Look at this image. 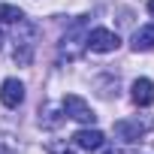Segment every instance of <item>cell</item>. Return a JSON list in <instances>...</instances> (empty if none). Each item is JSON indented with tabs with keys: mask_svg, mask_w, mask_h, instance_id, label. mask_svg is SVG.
<instances>
[{
	"mask_svg": "<svg viewBox=\"0 0 154 154\" xmlns=\"http://www.w3.org/2000/svg\"><path fill=\"white\" fill-rule=\"evenodd\" d=\"M121 45V36L115 30H106V27H94L91 33H85V48L88 51H97V54H106V51H115Z\"/></svg>",
	"mask_w": 154,
	"mask_h": 154,
	"instance_id": "6da1fadb",
	"label": "cell"
},
{
	"mask_svg": "<svg viewBox=\"0 0 154 154\" xmlns=\"http://www.w3.org/2000/svg\"><path fill=\"white\" fill-rule=\"evenodd\" d=\"M63 112H66V118H72V121H79V124H94L97 121V115H94V109L79 97V94H66L63 97Z\"/></svg>",
	"mask_w": 154,
	"mask_h": 154,
	"instance_id": "7a4b0ae2",
	"label": "cell"
},
{
	"mask_svg": "<svg viewBox=\"0 0 154 154\" xmlns=\"http://www.w3.org/2000/svg\"><path fill=\"white\" fill-rule=\"evenodd\" d=\"M154 127V121L148 118V121H115V136L121 139V142H139L148 130Z\"/></svg>",
	"mask_w": 154,
	"mask_h": 154,
	"instance_id": "3957f363",
	"label": "cell"
},
{
	"mask_svg": "<svg viewBox=\"0 0 154 154\" xmlns=\"http://www.w3.org/2000/svg\"><path fill=\"white\" fill-rule=\"evenodd\" d=\"M103 142H106V136L100 130H94V127H85V130H75L72 133V145L75 148H85V151H100Z\"/></svg>",
	"mask_w": 154,
	"mask_h": 154,
	"instance_id": "277c9868",
	"label": "cell"
},
{
	"mask_svg": "<svg viewBox=\"0 0 154 154\" xmlns=\"http://www.w3.org/2000/svg\"><path fill=\"white\" fill-rule=\"evenodd\" d=\"M0 100H3L6 109H18L24 103V85L18 79H6L3 85H0Z\"/></svg>",
	"mask_w": 154,
	"mask_h": 154,
	"instance_id": "5b68a950",
	"label": "cell"
},
{
	"mask_svg": "<svg viewBox=\"0 0 154 154\" xmlns=\"http://www.w3.org/2000/svg\"><path fill=\"white\" fill-rule=\"evenodd\" d=\"M133 103L136 106H151L154 103V82L151 79H136L133 82Z\"/></svg>",
	"mask_w": 154,
	"mask_h": 154,
	"instance_id": "8992f818",
	"label": "cell"
},
{
	"mask_svg": "<svg viewBox=\"0 0 154 154\" xmlns=\"http://www.w3.org/2000/svg\"><path fill=\"white\" fill-rule=\"evenodd\" d=\"M154 48V24H145L133 33V51H148Z\"/></svg>",
	"mask_w": 154,
	"mask_h": 154,
	"instance_id": "52a82bcc",
	"label": "cell"
},
{
	"mask_svg": "<svg viewBox=\"0 0 154 154\" xmlns=\"http://www.w3.org/2000/svg\"><path fill=\"white\" fill-rule=\"evenodd\" d=\"M0 21H6V24H21L24 21V12L18 9V6H9V3H0Z\"/></svg>",
	"mask_w": 154,
	"mask_h": 154,
	"instance_id": "ba28073f",
	"label": "cell"
},
{
	"mask_svg": "<svg viewBox=\"0 0 154 154\" xmlns=\"http://www.w3.org/2000/svg\"><path fill=\"white\" fill-rule=\"evenodd\" d=\"M48 154H72L69 145H48Z\"/></svg>",
	"mask_w": 154,
	"mask_h": 154,
	"instance_id": "9c48e42d",
	"label": "cell"
},
{
	"mask_svg": "<svg viewBox=\"0 0 154 154\" xmlns=\"http://www.w3.org/2000/svg\"><path fill=\"white\" fill-rule=\"evenodd\" d=\"M0 154H15V148H12L6 139H0Z\"/></svg>",
	"mask_w": 154,
	"mask_h": 154,
	"instance_id": "30bf717a",
	"label": "cell"
},
{
	"mask_svg": "<svg viewBox=\"0 0 154 154\" xmlns=\"http://www.w3.org/2000/svg\"><path fill=\"white\" fill-rule=\"evenodd\" d=\"M148 12H151V15H154V0H148Z\"/></svg>",
	"mask_w": 154,
	"mask_h": 154,
	"instance_id": "8fae6325",
	"label": "cell"
},
{
	"mask_svg": "<svg viewBox=\"0 0 154 154\" xmlns=\"http://www.w3.org/2000/svg\"><path fill=\"white\" fill-rule=\"evenodd\" d=\"M0 42H3V30H0Z\"/></svg>",
	"mask_w": 154,
	"mask_h": 154,
	"instance_id": "7c38bea8",
	"label": "cell"
}]
</instances>
